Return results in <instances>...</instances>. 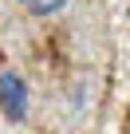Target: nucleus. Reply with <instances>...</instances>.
I'll list each match as a JSON object with an SVG mask.
<instances>
[{"label": "nucleus", "mask_w": 130, "mask_h": 134, "mask_svg": "<svg viewBox=\"0 0 130 134\" xmlns=\"http://www.w3.org/2000/svg\"><path fill=\"white\" fill-rule=\"evenodd\" d=\"M0 110L12 122H24L28 114V83L16 71H0Z\"/></svg>", "instance_id": "f257e3e1"}, {"label": "nucleus", "mask_w": 130, "mask_h": 134, "mask_svg": "<svg viewBox=\"0 0 130 134\" xmlns=\"http://www.w3.org/2000/svg\"><path fill=\"white\" fill-rule=\"evenodd\" d=\"M20 4H24L28 12H36V16H55L67 0H20Z\"/></svg>", "instance_id": "f03ea898"}]
</instances>
